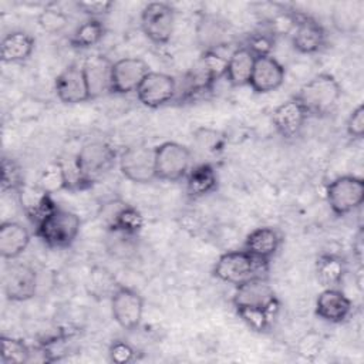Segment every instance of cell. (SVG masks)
Instances as JSON below:
<instances>
[{
  "mask_svg": "<svg viewBox=\"0 0 364 364\" xmlns=\"http://www.w3.org/2000/svg\"><path fill=\"white\" fill-rule=\"evenodd\" d=\"M256 55L243 44L235 47L228 58L225 78L232 87H243L249 84Z\"/></svg>",
  "mask_w": 364,
  "mask_h": 364,
  "instance_id": "25",
  "label": "cell"
},
{
  "mask_svg": "<svg viewBox=\"0 0 364 364\" xmlns=\"http://www.w3.org/2000/svg\"><path fill=\"white\" fill-rule=\"evenodd\" d=\"M326 199L336 216H346L364 202V181L355 175L334 178L326 188Z\"/></svg>",
  "mask_w": 364,
  "mask_h": 364,
  "instance_id": "8",
  "label": "cell"
},
{
  "mask_svg": "<svg viewBox=\"0 0 364 364\" xmlns=\"http://www.w3.org/2000/svg\"><path fill=\"white\" fill-rule=\"evenodd\" d=\"M75 6H77V9L81 13H84L90 18H100L102 16L109 14V11L114 7V3L108 1V0H102V1H78V3H75Z\"/></svg>",
  "mask_w": 364,
  "mask_h": 364,
  "instance_id": "37",
  "label": "cell"
},
{
  "mask_svg": "<svg viewBox=\"0 0 364 364\" xmlns=\"http://www.w3.org/2000/svg\"><path fill=\"white\" fill-rule=\"evenodd\" d=\"M192 168V151L179 142L166 141L155 146L156 179L179 182Z\"/></svg>",
  "mask_w": 364,
  "mask_h": 364,
  "instance_id": "7",
  "label": "cell"
},
{
  "mask_svg": "<svg viewBox=\"0 0 364 364\" xmlns=\"http://www.w3.org/2000/svg\"><path fill=\"white\" fill-rule=\"evenodd\" d=\"M144 306L142 296L128 286L119 284L111 294V314L122 330L134 331L141 326Z\"/></svg>",
  "mask_w": 364,
  "mask_h": 364,
  "instance_id": "10",
  "label": "cell"
},
{
  "mask_svg": "<svg viewBox=\"0 0 364 364\" xmlns=\"http://www.w3.org/2000/svg\"><path fill=\"white\" fill-rule=\"evenodd\" d=\"M135 94L144 107L161 108L176 100L178 82L175 77L166 73L149 71L139 84Z\"/></svg>",
  "mask_w": 364,
  "mask_h": 364,
  "instance_id": "11",
  "label": "cell"
},
{
  "mask_svg": "<svg viewBox=\"0 0 364 364\" xmlns=\"http://www.w3.org/2000/svg\"><path fill=\"white\" fill-rule=\"evenodd\" d=\"M37 186L50 195L61 191H70V183L63 161H55L48 164L40 173Z\"/></svg>",
  "mask_w": 364,
  "mask_h": 364,
  "instance_id": "29",
  "label": "cell"
},
{
  "mask_svg": "<svg viewBox=\"0 0 364 364\" xmlns=\"http://www.w3.org/2000/svg\"><path fill=\"white\" fill-rule=\"evenodd\" d=\"M109 361L117 364H128L136 358L135 348L127 340H114L108 348Z\"/></svg>",
  "mask_w": 364,
  "mask_h": 364,
  "instance_id": "35",
  "label": "cell"
},
{
  "mask_svg": "<svg viewBox=\"0 0 364 364\" xmlns=\"http://www.w3.org/2000/svg\"><path fill=\"white\" fill-rule=\"evenodd\" d=\"M91 100L111 94L112 63L102 54H94L82 63Z\"/></svg>",
  "mask_w": 364,
  "mask_h": 364,
  "instance_id": "19",
  "label": "cell"
},
{
  "mask_svg": "<svg viewBox=\"0 0 364 364\" xmlns=\"http://www.w3.org/2000/svg\"><path fill=\"white\" fill-rule=\"evenodd\" d=\"M198 40L203 50H215L225 46L226 27L213 16H202L196 28Z\"/></svg>",
  "mask_w": 364,
  "mask_h": 364,
  "instance_id": "28",
  "label": "cell"
},
{
  "mask_svg": "<svg viewBox=\"0 0 364 364\" xmlns=\"http://www.w3.org/2000/svg\"><path fill=\"white\" fill-rule=\"evenodd\" d=\"M273 44H274V34L269 31H259V33L250 34L243 46L247 47L257 57V55L270 54Z\"/></svg>",
  "mask_w": 364,
  "mask_h": 364,
  "instance_id": "34",
  "label": "cell"
},
{
  "mask_svg": "<svg viewBox=\"0 0 364 364\" xmlns=\"http://www.w3.org/2000/svg\"><path fill=\"white\" fill-rule=\"evenodd\" d=\"M343 95L338 80L330 73H320L304 82L293 95L307 117H327L334 112Z\"/></svg>",
  "mask_w": 364,
  "mask_h": 364,
  "instance_id": "2",
  "label": "cell"
},
{
  "mask_svg": "<svg viewBox=\"0 0 364 364\" xmlns=\"http://www.w3.org/2000/svg\"><path fill=\"white\" fill-rule=\"evenodd\" d=\"M314 273L318 284L323 289L340 287L347 273V262L338 253H333V252L321 253L316 259Z\"/></svg>",
  "mask_w": 364,
  "mask_h": 364,
  "instance_id": "24",
  "label": "cell"
},
{
  "mask_svg": "<svg viewBox=\"0 0 364 364\" xmlns=\"http://www.w3.org/2000/svg\"><path fill=\"white\" fill-rule=\"evenodd\" d=\"M267 272L269 263L256 259L245 249L222 253L212 270L218 280L233 284L235 287L255 277H266Z\"/></svg>",
  "mask_w": 364,
  "mask_h": 364,
  "instance_id": "3",
  "label": "cell"
},
{
  "mask_svg": "<svg viewBox=\"0 0 364 364\" xmlns=\"http://www.w3.org/2000/svg\"><path fill=\"white\" fill-rule=\"evenodd\" d=\"M282 245L280 233L272 226H260L253 229L245 239L243 247L252 256L262 262L270 263Z\"/></svg>",
  "mask_w": 364,
  "mask_h": 364,
  "instance_id": "21",
  "label": "cell"
},
{
  "mask_svg": "<svg viewBox=\"0 0 364 364\" xmlns=\"http://www.w3.org/2000/svg\"><path fill=\"white\" fill-rule=\"evenodd\" d=\"M306 119L307 114L294 97L277 105L272 112V124L284 139L296 138L301 132Z\"/></svg>",
  "mask_w": 364,
  "mask_h": 364,
  "instance_id": "18",
  "label": "cell"
},
{
  "mask_svg": "<svg viewBox=\"0 0 364 364\" xmlns=\"http://www.w3.org/2000/svg\"><path fill=\"white\" fill-rule=\"evenodd\" d=\"M31 242L30 230L17 220H7L0 225V255L4 260H16Z\"/></svg>",
  "mask_w": 364,
  "mask_h": 364,
  "instance_id": "20",
  "label": "cell"
},
{
  "mask_svg": "<svg viewBox=\"0 0 364 364\" xmlns=\"http://www.w3.org/2000/svg\"><path fill=\"white\" fill-rule=\"evenodd\" d=\"M118 168L125 179L145 185L156 179L155 146L145 144L128 145L118 154Z\"/></svg>",
  "mask_w": 364,
  "mask_h": 364,
  "instance_id": "6",
  "label": "cell"
},
{
  "mask_svg": "<svg viewBox=\"0 0 364 364\" xmlns=\"http://www.w3.org/2000/svg\"><path fill=\"white\" fill-rule=\"evenodd\" d=\"M38 26L50 34H58L64 31L70 23V17L63 10L47 7L37 17Z\"/></svg>",
  "mask_w": 364,
  "mask_h": 364,
  "instance_id": "33",
  "label": "cell"
},
{
  "mask_svg": "<svg viewBox=\"0 0 364 364\" xmlns=\"http://www.w3.org/2000/svg\"><path fill=\"white\" fill-rule=\"evenodd\" d=\"M0 343H1V353H0L1 364L31 363L33 347H30L24 340L1 336Z\"/></svg>",
  "mask_w": 364,
  "mask_h": 364,
  "instance_id": "30",
  "label": "cell"
},
{
  "mask_svg": "<svg viewBox=\"0 0 364 364\" xmlns=\"http://www.w3.org/2000/svg\"><path fill=\"white\" fill-rule=\"evenodd\" d=\"M13 262V260H11ZM38 286L37 272L27 263L13 262L3 274L4 296L10 301H26L36 296Z\"/></svg>",
  "mask_w": 364,
  "mask_h": 364,
  "instance_id": "12",
  "label": "cell"
},
{
  "mask_svg": "<svg viewBox=\"0 0 364 364\" xmlns=\"http://www.w3.org/2000/svg\"><path fill=\"white\" fill-rule=\"evenodd\" d=\"M80 229V216L58 206L34 228V233L50 249H67L77 240Z\"/></svg>",
  "mask_w": 364,
  "mask_h": 364,
  "instance_id": "4",
  "label": "cell"
},
{
  "mask_svg": "<svg viewBox=\"0 0 364 364\" xmlns=\"http://www.w3.org/2000/svg\"><path fill=\"white\" fill-rule=\"evenodd\" d=\"M54 91L57 98L67 105H75L91 100L82 64L71 63L55 77Z\"/></svg>",
  "mask_w": 364,
  "mask_h": 364,
  "instance_id": "13",
  "label": "cell"
},
{
  "mask_svg": "<svg viewBox=\"0 0 364 364\" xmlns=\"http://www.w3.org/2000/svg\"><path fill=\"white\" fill-rule=\"evenodd\" d=\"M186 181V193L192 199H199L210 195L218 189V173L212 164L202 162L192 166L185 178Z\"/></svg>",
  "mask_w": 364,
  "mask_h": 364,
  "instance_id": "26",
  "label": "cell"
},
{
  "mask_svg": "<svg viewBox=\"0 0 364 364\" xmlns=\"http://www.w3.org/2000/svg\"><path fill=\"white\" fill-rule=\"evenodd\" d=\"M26 186L24 172L14 158L3 156L1 159V193H18Z\"/></svg>",
  "mask_w": 364,
  "mask_h": 364,
  "instance_id": "31",
  "label": "cell"
},
{
  "mask_svg": "<svg viewBox=\"0 0 364 364\" xmlns=\"http://www.w3.org/2000/svg\"><path fill=\"white\" fill-rule=\"evenodd\" d=\"M333 26L340 33L354 31L361 21V10L354 7L353 3H340L331 14Z\"/></svg>",
  "mask_w": 364,
  "mask_h": 364,
  "instance_id": "32",
  "label": "cell"
},
{
  "mask_svg": "<svg viewBox=\"0 0 364 364\" xmlns=\"http://www.w3.org/2000/svg\"><path fill=\"white\" fill-rule=\"evenodd\" d=\"M351 311L353 301L340 287L323 289L316 299L314 313L323 321L340 324L348 318Z\"/></svg>",
  "mask_w": 364,
  "mask_h": 364,
  "instance_id": "17",
  "label": "cell"
},
{
  "mask_svg": "<svg viewBox=\"0 0 364 364\" xmlns=\"http://www.w3.org/2000/svg\"><path fill=\"white\" fill-rule=\"evenodd\" d=\"M36 38L24 30L7 33L0 44V57L4 64H16L28 60L34 51Z\"/></svg>",
  "mask_w": 364,
  "mask_h": 364,
  "instance_id": "23",
  "label": "cell"
},
{
  "mask_svg": "<svg viewBox=\"0 0 364 364\" xmlns=\"http://www.w3.org/2000/svg\"><path fill=\"white\" fill-rule=\"evenodd\" d=\"M105 220L111 232L134 237L142 230L145 225V218L141 210L124 202H114V209L108 212Z\"/></svg>",
  "mask_w": 364,
  "mask_h": 364,
  "instance_id": "22",
  "label": "cell"
},
{
  "mask_svg": "<svg viewBox=\"0 0 364 364\" xmlns=\"http://www.w3.org/2000/svg\"><path fill=\"white\" fill-rule=\"evenodd\" d=\"M353 250L355 253L357 260L361 263V255H363V235H361V232L357 235L355 242L353 243Z\"/></svg>",
  "mask_w": 364,
  "mask_h": 364,
  "instance_id": "39",
  "label": "cell"
},
{
  "mask_svg": "<svg viewBox=\"0 0 364 364\" xmlns=\"http://www.w3.org/2000/svg\"><path fill=\"white\" fill-rule=\"evenodd\" d=\"M320 348H321V340L317 334L314 333H309L306 334L300 341H299V346H297V350H299V354L309 360V361H313L318 354H320Z\"/></svg>",
  "mask_w": 364,
  "mask_h": 364,
  "instance_id": "38",
  "label": "cell"
},
{
  "mask_svg": "<svg viewBox=\"0 0 364 364\" xmlns=\"http://www.w3.org/2000/svg\"><path fill=\"white\" fill-rule=\"evenodd\" d=\"M327 43L326 28L313 17L306 14L293 16L291 46L300 54H316Z\"/></svg>",
  "mask_w": 364,
  "mask_h": 364,
  "instance_id": "15",
  "label": "cell"
},
{
  "mask_svg": "<svg viewBox=\"0 0 364 364\" xmlns=\"http://www.w3.org/2000/svg\"><path fill=\"white\" fill-rule=\"evenodd\" d=\"M105 33L107 28L101 18H87L75 27L70 37V43L75 48H91L104 38Z\"/></svg>",
  "mask_w": 364,
  "mask_h": 364,
  "instance_id": "27",
  "label": "cell"
},
{
  "mask_svg": "<svg viewBox=\"0 0 364 364\" xmlns=\"http://www.w3.org/2000/svg\"><path fill=\"white\" fill-rule=\"evenodd\" d=\"M347 135L353 139H361L364 135V107L357 105L348 115L346 122Z\"/></svg>",
  "mask_w": 364,
  "mask_h": 364,
  "instance_id": "36",
  "label": "cell"
},
{
  "mask_svg": "<svg viewBox=\"0 0 364 364\" xmlns=\"http://www.w3.org/2000/svg\"><path fill=\"white\" fill-rule=\"evenodd\" d=\"M286 78L283 64L272 54L257 55L249 80V87L255 94H269L282 87Z\"/></svg>",
  "mask_w": 364,
  "mask_h": 364,
  "instance_id": "16",
  "label": "cell"
},
{
  "mask_svg": "<svg viewBox=\"0 0 364 364\" xmlns=\"http://www.w3.org/2000/svg\"><path fill=\"white\" fill-rule=\"evenodd\" d=\"M149 65L139 57H122L112 63L111 94L125 95L135 92L149 73Z\"/></svg>",
  "mask_w": 364,
  "mask_h": 364,
  "instance_id": "14",
  "label": "cell"
},
{
  "mask_svg": "<svg viewBox=\"0 0 364 364\" xmlns=\"http://www.w3.org/2000/svg\"><path fill=\"white\" fill-rule=\"evenodd\" d=\"M115 162H118V154L105 141H90L74 156L77 172L87 188L108 173Z\"/></svg>",
  "mask_w": 364,
  "mask_h": 364,
  "instance_id": "5",
  "label": "cell"
},
{
  "mask_svg": "<svg viewBox=\"0 0 364 364\" xmlns=\"http://www.w3.org/2000/svg\"><path fill=\"white\" fill-rule=\"evenodd\" d=\"M232 304L237 316L257 333H267L280 311V300L266 277L236 286Z\"/></svg>",
  "mask_w": 364,
  "mask_h": 364,
  "instance_id": "1",
  "label": "cell"
},
{
  "mask_svg": "<svg viewBox=\"0 0 364 364\" xmlns=\"http://www.w3.org/2000/svg\"><path fill=\"white\" fill-rule=\"evenodd\" d=\"M175 28V9L165 1H151L141 11V30L155 44H166Z\"/></svg>",
  "mask_w": 364,
  "mask_h": 364,
  "instance_id": "9",
  "label": "cell"
}]
</instances>
